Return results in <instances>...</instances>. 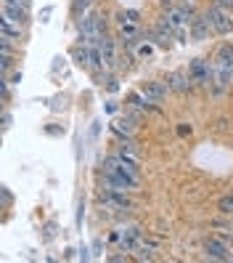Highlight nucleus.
Returning a JSON list of instances; mask_svg holds the SVG:
<instances>
[{
    "label": "nucleus",
    "instance_id": "f257e3e1",
    "mask_svg": "<svg viewBox=\"0 0 233 263\" xmlns=\"http://www.w3.org/2000/svg\"><path fill=\"white\" fill-rule=\"evenodd\" d=\"M103 173H117L119 178H125L133 192L141 186V165H133L128 160H122L119 154H109L103 160Z\"/></svg>",
    "mask_w": 233,
    "mask_h": 263
},
{
    "label": "nucleus",
    "instance_id": "f03ea898",
    "mask_svg": "<svg viewBox=\"0 0 233 263\" xmlns=\"http://www.w3.org/2000/svg\"><path fill=\"white\" fill-rule=\"evenodd\" d=\"M188 74H191L194 85H207V88H209L212 77H215V61H207V59H194L191 64H188Z\"/></svg>",
    "mask_w": 233,
    "mask_h": 263
},
{
    "label": "nucleus",
    "instance_id": "7ed1b4c3",
    "mask_svg": "<svg viewBox=\"0 0 233 263\" xmlns=\"http://www.w3.org/2000/svg\"><path fill=\"white\" fill-rule=\"evenodd\" d=\"M98 199H101V205L106 210H112V213H119V210H130V199H128V192H114V189H103L98 192Z\"/></svg>",
    "mask_w": 233,
    "mask_h": 263
},
{
    "label": "nucleus",
    "instance_id": "20e7f679",
    "mask_svg": "<svg viewBox=\"0 0 233 263\" xmlns=\"http://www.w3.org/2000/svg\"><path fill=\"white\" fill-rule=\"evenodd\" d=\"M207 16H209L212 29H215L217 35H228V32H230L233 22H230V11H228V8H223V6L212 3V6H209V11H207Z\"/></svg>",
    "mask_w": 233,
    "mask_h": 263
},
{
    "label": "nucleus",
    "instance_id": "39448f33",
    "mask_svg": "<svg viewBox=\"0 0 233 263\" xmlns=\"http://www.w3.org/2000/svg\"><path fill=\"white\" fill-rule=\"evenodd\" d=\"M141 242H143V231L138 223H130L119 231V250L122 253H135Z\"/></svg>",
    "mask_w": 233,
    "mask_h": 263
},
{
    "label": "nucleus",
    "instance_id": "423d86ee",
    "mask_svg": "<svg viewBox=\"0 0 233 263\" xmlns=\"http://www.w3.org/2000/svg\"><path fill=\"white\" fill-rule=\"evenodd\" d=\"M167 90H170V85H164V83H159V80H151V83H143V85H141L143 99H146L157 112H159V101L167 96Z\"/></svg>",
    "mask_w": 233,
    "mask_h": 263
},
{
    "label": "nucleus",
    "instance_id": "0eeeda50",
    "mask_svg": "<svg viewBox=\"0 0 233 263\" xmlns=\"http://www.w3.org/2000/svg\"><path fill=\"white\" fill-rule=\"evenodd\" d=\"M204 253H207L209 260H230V258H233V255L228 253V245H225L220 237H209V239L204 242Z\"/></svg>",
    "mask_w": 233,
    "mask_h": 263
},
{
    "label": "nucleus",
    "instance_id": "6e6552de",
    "mask_svg": "<svg viewBox=\"0 0 233 263\" xmlns=\"http://www.w3.org/2000/svg\"><path fill=\"white\" fill-rule=\"evenodd\" d=\"M188 29H191V40H196V43L207 40L209 32H215V29H212V22H209L207 13H199V16L188 24Z\"/></svg>",
    "mask_w": 233,
    "mask_h": 263
},
{
    "label": "nucleus",
    "instance_id": "1a4fd4ad",
    "mask_svg": "<svg viewBox=\"0 0 233 263\" xmlns=\"http://www.w3.org/2000/svg\"><path fill=\"white\" fill-rule=\"evenodd\" d=\"M167 85H170V90H175V93H185V90H191V88H194V80H191V74H188V72L175 69V72H170Z\"/></svg>",
    "mask_w": 233,
    "mask_h": 263
},
{
    "label": "nucleus",
    "instance_id": "9d476101",
    "mask_svg": "<svg viewBox=\"0 0 233 263\" xmlns=\"http://www.w3.org/2000/svg\"><path fill=\"white\" fill-rule=\"evenodd\" d=\"M3 19L11 22V24H29V8H22V6H11V3H3Z\"/></svg>",
    "mask_w": 233,
    "mask_h": 263
},
{
    "label": "nucleus",
    "instance_id": "9b49d317",
    "mask_svg": "<svg viewBox=\"0 0 233 263\" xmlns=\"http://www.w3.org/2000/svg\"><path fill=\"white\" fill-rule=\"evenodd\" d=\"M117 154H119L122 160L133 162V165H141V152H138V146H135L133 138H122V144L117 146Z\"/></svg>",
    "mask_w": 233,
    "mask_h": 263
},
{
    "label": "nucleus",
    "instance_id": "f8f14e48",
    "mask_svg": "<svg viewBox=\"0 0 233 263\" xmlns=\"http://www.w3.org/2000/svg\"><path fill=\"white\" fill-rule=\"evenodd\" d=\"M112 133H117L119 138H133L135 136V120L125 117H114L112 120Z\"/></svg>",
    "mask_w": 233,
    "mask_h": 263
},
{
    "label": "nucleus",
    "instance_id": "ddd939ff",
    "mask_svg": "<svg viewBox=\"0 0 233 263\" xmlns=\"http://www.w3.org/2000/svg\"><path fill=\"white\" fill-rule=\"evenodd\" d=\"M98 45H101V53H103V61H106V69H114L117 67V45H114V40L109 35H103Z\"/></svg>",
    "mask_w": 233,
    "mask_h": 263
},
{
    "label": "nucleus",
    "instance_id": "4468645a",
    "mask_svg": "<svg viewBox=\"0 0 233 263\" xmlns=\"http://www.w3.org/2000/svg\"><path fill=\"white\" fill-rule=\"evenodd\" d=\"M0 40H8L13 45L22 43V27L19 24H11V22H0Z\"/></svg>",
    "mask_w": 233,
    "mask_h": 263
},
{
    "label": "nucleus",
    "instance_id": "2eb2a0df",
    "mask_svg": "<svg viewBox=\"0 0 233 263\" xmlns=\"http://www.w3.org/2000/svg\"><path fill=\"white\" fill-rule=\"evenodd\" d=\"M154 242H141L135 250V260H154Z\"/></svg>",
    "mask_w": 233,
    "mask_h": 263
},
{
    "label": "nucleus",
    "instance_id": "dca6fc26",
    "mask_svg": "<svg viewBox=\"0 0 233 263\" xmlns=\"http://www.w3.org/2000/svg\"><path fill=\"white\" fill-rule=\"evenodd\" d=\"M90 6H93V0H74L72 3V11H74V16H85V13L90 11Z\"/></svg>",
    "mask_w": 233,
    "mask_h": 263
},
{
    "label": "nucleus",
    "instance_id": "f3484780",
    "mask_svg": "<svg viewBox=\"0 0 233 263\" xmlns=\"http://www.w3.org/2000/svg\"><path fill=\"white\" fill-rule=\"evenodd\" d=\"M138 35V24L135 22H125L119 29V37H135Z\"/></svg>",
    "mask_w": 233,
    "mask_h": 263
},
{
    "label": "nucleus",
    "instance_id": "a211bd4d",
    "mask_svg": "<svg viewBox=\"0 0 233 263\" xmlns=\"http://www.w3.org/2000/svg\"><path fill=\"white\" fill-rule=\"evenodd\" d=\"M217 208H220L223 215H230L233 213V197H223L220 202H217Z\"/></svg>",
    "mask_w": 233,
    "mask_h": 263
},
{
    "label": "nucleus",
    "instance_id": "6ab92c4d",
    "mask_svg": "<svg viewBox=\"0 0 233 263\" xmlns=\"http://www.w3.org/2000/svg\"><path fill=\"white\" fill-rule=\"evenodd\" d=\"M11 64H13V53H3V56H0V69H3V74H8Z\"/></svg>",
    "mask_w": 233,
    "mask_h": 263
},
{
    "label": "nucleus",
    "instance_id": "aec40b11",
    "mask_svg": "<svg viewBox=\"0 0 233 263\" xmlns=\"http://www.w3.org/2000/svg\"><path fill=\"white\" fill-rule=\"evenodd\" d=\"M141 59H149L151 53H154V45H149V43H143V45H138V51H135Z\"/></svg>",
    "mask_w": 233,
    "mask_h": 263
},
{
    "label": "nucleus",
    "instance_id": "412c9836",
    "mask_svg": "<svg viewBox=\"0 0 233 263\" xmlns=\"http://www.w3.org/2000/svg\"><path fill=\"white\" fill-rule=\"evenodd\" d=\"M3 3H11V6H22V8H29L32 0H3Z\"/></svg>",
    "mask_w": 233,
    "mask_h": 263
},
{
    "label": "nucleus",
    "instance_id": "4be33fe9",
    "mask_svg": "<svg viewBox=\"0 0 233 263\" xmlns=\"http://www.w3.org/2000/svg\"><path fill=\"white\" fill-rule=\"evenodd\" d=\"M51 13H53V8H51V6H45V8L40 11V22H48V16H51Z\"/></svg>",
    "mask_w": 233,
    "mask_h": 263
},
{
    "label": "nucleus",
    "instance_id": "5701e85b",
    "mask_svg": "<svg viewBox=\"0 0 233 263\" xmlns=\"http://www.w3.org/2000/svg\"><path fill=\"white\" fill-rule=\"evenodd\" d=\"M212 3H217V6H223V8H233V0H212Z\"/></svg>",
    "mask_w": 233,
    "mask_h": 263
},
{
    "label": "nucleus",
    "instance_id": "b1692460",
    "mask_svg": "<svg viewBox=\"0 0 233 263\" xmlns=\"http://www.w3.org/2000/svg\"><path fill=\"white\" fill-rule=\"evenodd\" d=\"M8 83H11V85H19V83H22V72H13V77H11Z\"/></svg>",
    "mask_w": 233,
    "mask_h": 263
},
{
    "label": "nucleus",
    "instance_id": "393cba45",
    "mask_svg": "<svg viewBox=\"0 0 233 263\" xmlns=\"http://www.w3.org/2000/svg\"><path fill=\"white\" fill-rule=\"evenodd\" d=\"M106 88H109V90H112V93H114V90H117L119 85H117V80H114V77H109V83H106Z\"/></svg>",
    "mask_w": 233,
    "mask_h": 263
},
{
    "label": "nucleus",
    "instance_id": "a878e982",
    "mask_svg": "<svg viewBox=\"0 0 233 263\" xmlns=\"http://www.w3.org/2000/svg\"><path fill=\"white\" fill-rule=\"evenodd\" d=\"M8 128H11V115L3 112V130H8Z\"/></svg>",
    "mask_w": 233,
    "mask_h": 263
},
{
    "label": "nucleus",
    "instance_id": "bb28decb",
    "mask_svg": "<svg viewBox=\"0 0 233 263\" xmlns=\"http://www.w3.org/2000/svg\"><path fill=\"white\" fill-rule=\"evenodd\" d=\"M178 133H180V136H185V133H191V125H180V128H178Z\"/></svg>",
    "mask_w": 233,
    "mask_h": 263
},
{
    "label": "nucleus",
    "instance_id": "cd10ccee",
    "mask_svg": "<svg viewBox=\"0 0 233 263\" xmlns=\"http://www.w3.org/2000/svg\"><path fill=\"white\" fill-rule=\"evenodd\" d=\"M178 6H196V0H178Z\"/></svg>",
    "mask_w": 233,
    "mask_h": 263
}]
</instances>
